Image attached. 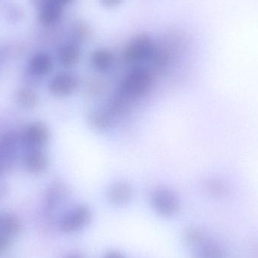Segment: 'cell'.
Instances as JSON below:
<instances>
[{
  "instance_id": "6da1fadb",
  "label": "cell",
  "mask_w": 258,
  "mask_h": 258,
  "mask_svg": "<svg viewBox=\"0 0 258 258\" xmlns=\"http://www.w3.org/2000/svg\"><path fill=\"white\" fill-rule=\"evenodd\" d=\"M153 73L144 67L137 66L124 77L117 94L131 103L147 95L153 86Z\"/></svg>"
},
{
  "instance_id": "7a4b0ae2",
  "label": "cell",
  "mask_w": 258,
  "mask_h": 258,
  "mask_svg": "<svg viewBox=\"0 0 258 258\" xmlns=\"http://www.w3.org/2000/svg\"><path fill=\"white\" fill-rule=\"evenodd\" d=\"M156 43L147 33H139L131 38L122 51L124 61L128 64H140L150 62Z\"/></svg>"
},
{
  "instance_id": "3957f363",
  "label": "cell",
  "mask_w": 258,
  "mask_h": 258,
  "mask_svg": "<svg viewBox=\"0 0 258 258\" xmlns=\"http://www.w3.org/2000/svg\"><path fill=\"white\" fill-rule=\"evenodd\" d=\"M150 205L154 212L163 218H172L180 209L179 197L172 189L165 186H160L153 191Z\"/></svg>"
},
{
  "instance_id": "277c9868",
  "label": "cell",
  "mask_w": 258,
  "mask_h": 258,
  "mask_svg": "<svg viewBox=\"0 0 258 258\" xmlns=\"http://www.w3.org/2000/svg\"><path fill=\"white\" fill-rule=\"evenodd\" d=\"M92 217V211L89 206L78 205L62 217L60 222V230L66 233L80 231L91 222Z\"/></svg>"
},
{
  "instance_id": "5b68a950",
  "label": "cell",
  "mask_w": 258,
  "mask_h": 258,
  "mask_svg": "<svg viewBox=\"0 0 258 258\" xmlns=\"http://www.w3.org/2000/svg\"><path fill=\"white\" fill-rule=\"evenodd\" d=\"M50 131L43 122H33L23 130L21 140L24 146L30 150H37L45 147L50 140Z\"/></svg>"
},
{
  "instance_id": "8992f818",
  "label": "cell",
  "mask_w": 258,
  "mask_h": 258,
  "mask_svg": "<svg viewBox=\"0 0 258 258\" xmlns=\"http://www.w3.org/2000/svg\"><path fill=\"white\" fill-rule=\"evenodd\" d=\"M80 87V80L71 72L57 73L50 80L48 89L56 97H68L77 92Z\"/></svg>"
},
{
  "instance_id": "52a82bcc",
  "label": "cell",
  "mask_w": 258,
  "mask_h": 258,
  "mask_svg": "<svg viewBox=\"0 0 258 258\" xmlns=\"http://www.w3.org/2000/svg\"><path fill=\"white\" fill-rule=\"evenodd\" d=\"M38 9V19L43 25L52 26L61 18L63 6L55 0H30Z\"/></svg>"
},
{
  "instance_id": "ba28073f",
  "label": "cell",
  "mask_w": 258,
  "mask_h": 258,
  "mask_svg": "<svg viewBox=\"0 0 258 258\" xmlns=\"http://www.w3.org/2000/svg\"><path fill=\"white\" fill-rule=\"evenodd\" d=\"M132 185L126 180H119L112 183L107 189V199L113 206H124L128 204L133 197Z\"/></svg>"
},
{
  "instance_id": "9c48e42d",
  "label": "cell",
  "mask_w": 258,
  "mask_h": 258,
  "mask_svg": "<svg viewBox=\"0 0 258 258\" xmlns=\"http://www.w3.org/2000/svg\"><path fill=\"white\" fill-rule=\"evenodd\" d=\"M54 60L48 53L39 51L32 56L29 61L28 74L36 78L45 77L52 71Z\"/></svg>"
},
{
  "instance_id": "30bf717a",
  "label": "cell",
  "mask_w": 258,
  "mask_h": 258,
  "mask_svg": "<svg viewBox=\"0 0 258 258\" xmlns=\"http://www.w3.org/2000/svg\"><path fill=\"white\" fill-rule=\"evenodd\" d=\"M24 164L29 172L35 174H42L48 168V156L41 149L30 150L24 157Z\"/></svg>"
},
{
  "instance_id": "8fae6325",
  "label": "cell",
  "mask_w": 258,
  "mask_h": 258,
  "mask_svg": "<svg viewBox=\"0 0 258 258\" xmlns=\"http://www.w3.org/2000/svg\"><path fill=\"white\" fill-rule=\"evenodd\" d=\"M81 55L80 45L72 42L63 44L57 50L59 63L65 68H74L78 64Z\"/></svg>"
},
{
  "instance_id": "7c38bea8",
  "label": "cell",
  "mask_w": 258,
  "mask_h": 258,
  "mask_svg": "<svg viewBox=\"0 0 258 258\" xmlns=\"http://www.w3.org/2000/svg\"><path fill=\"white\" fill-rule=\"evenodd\" d=\"M115 119L116 117L106 107L92 110L87 117L89 125L98 131H106L111 128Z\"/></svg>"
},
{
  "instance_id": "4fadbf2b",
  "label": "cell",
  "mask_w": 258,
  "mask_h": 258,
  "mask_svg": "<svg viewBox=\"0 0 258 258\" xmlns=\"http://www.w3.org/2000/svg\"><path fill=\"white\" fill-rule=\"evenodd\" d=\"M115 56L113 51L107 48H98L92 53L90 63L95 71L105 72L113 67Z\"/></svg>"
},
{
  "instance_id": "5bb4252c",
  "label": "cell",
  "mask_w": 258,
  "mask_h": 258,
  "mask_svg": "<svg viewBox=\"0 0 258 258\" xmlns=\"http://www.w3.org/2000/svg\"><path fill=\"white\" fill-rule=\"evenodd\" d=\"M194 258H224L223 248L214 241L205 240L195 247Z\"/></svg>"
},
{
  "instance_id": "9a60e30c",
  "label": "cell",
  "mask_w": 258,
  "mask_h": 258,
  "mask_svg": "<svg viewBox=\"0 0 258 258\" xmlns=\"http://www.w3.org/2000/svg\"><path fill=\"white\" fill-rule=\"evenodd\" d=\"M93 36L92 27L87 23L80 21L73 26L71 30V41L77 45H83L89 42Z\"/></svg>"
},
{
  "instance_id": "2e32d148",
  "label": "cell",
  "mask_w": 258,
  "mask_h": 258,
  "mask_svg": "<svg viewBox=\"0 0 258 258\" xmlns=\"http://www.w3.org/2000/svg\"><path fill=\"white\" fill-rule=\"evenodd\" d=\"M68 189L66 185L62 182H55L50 187L47 195V204L53 209L59 206L68 197Z\"/></svg>"
},
{
  "instance_id": "e0dca14e",
  "label": "cell",
  "mask_w": 258,
  "mask_h": 258,
  "mask_svg": "<svg viewBox=\"0 0 258 258\" xmlns=\"http://www.w3.org/2000/svg\"><path fill=\"white\" fill-rule=\"evenodd\" d=\"M21 229V221L15 215L6 214L0 218V233L7 237L18 234Z\"/></svg>"
},
{
  "instance_id": "ac0fdd59",
  "label": "cell",
  "mask_w": 258,
  "mask_h": 258,
  "mask_svg": "<svg viewBox=\"0 0 258 258\" xmlns=\"http://www.w3.org/2000/svg\"><path fill=\"white\" fill-rule=\"evenodd\" d=\"M16 99L21 107L27 109L36 107L39 104L38 94L31 88L23 87L18 89L16 93Z\"/></svg>"
},
{
  "instance_id": "d6986e66",
  "label": "cell",
  "mask_w": 258,
  "mask_h": 258,
  "mask_svg": "<svg viewBox=\"0 0 258 258\" xmlns=\"http://www.w3.org/2000/svg\"><path fill=\"white\" fill-rule=\"evenodd\" d=\"M204 239L203 234L198 229L195 227L188 228L184 233V242L191 247H197Z\"/></svg>"
},
{
  "instance_id": "ffe728a7",
  "label": "cell",
  "mask_w": 258,
  "mask_h": 258,
  "mask_svg": "<svg viewBox=\"0 0 258 258\" xmlns=\"http://www.w3.org/2000/svg\"><path fill=\"white\" fill-rule=\"evenodd\" d=\"M23 12L21 9L16 6H11L8 10V18L12 22H18L20 19L22 18Z\"/></svg>"
},
{
  "instance_id": "44dd1931",
  "label": "cell",
  "mask_w": 258,
  "mask_h": 258,
  "mask_svg": "<svg viewBox=\"0 0 258 258\" xmlns=\"http://www.w3.org/2000/svg\"><path fill=\"white\" fill-rule=\"evenodd\" d=\"M124 0H99L101 6L107 9H114L122 4Z\"/></svg>"
},
{
  "instance_id": "7402d4cb",
  "label": "cell",
  "mask_w": 258,
  "mask_h": 258,
  "mask_svg": "<svg viewBox=\"0 0 258 258\" xmlns=\"http://www.w3.org/2000/svg\"><path fill=\"white\" fill-rule=\"evenodd\" d=\"M9 246V237L0 233V254L5 252Z\"/></svg>"
},
{
  "instance_id": "603a6c76",
  "label": "cell",
  "mask_w": 258,
  "mask_h": 258,
  "mask_svg": "<svg viewBox=\"0 0 258 258\" xmlns=\"http://www.w3.org/2000/svg\"><path fill=\"white\" fill-rule=\"evenodd\" d=\"M104 258H125L121 253L116 251H111L106 254Z\"/></svg>"
},
{
  "instance_id": "cb8c5ba5",
  "label": "cell",
  "mask_w": 258,
  "mask_h": 258,
  "mask_svg": "<svg viewBox=\"0 0 258 258\" xmlns=\"http://www.w3.org/2000/svg\"><path fill=\"white\" fill-rule=\"evenodd\" d=\"M57 3H60V5L64 7V6H68V5L71 4L74 0H55Z\"/></svg>"
},
{
  "instance_id": "d4e9b609",
  "label": "cell",
  "mask_w": 258,
  "mask_h": 258,
  "mask_svg": "<svg viewBox=\"0 0 258 258\" xmlns=\"http://www.w3.org/2000/svg\"><path fill=\"white\" fill-rule=\"evenodd\" d=\"M66 258H83L79 254H71V255L68 256Z\"/></svg>"
}]
</instances>
